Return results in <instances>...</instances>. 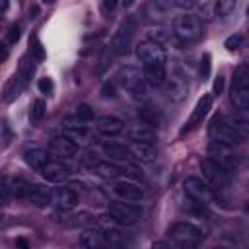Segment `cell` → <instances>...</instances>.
<instances>
[{
    "label": "cell",
    "instance_id": "6da1fadb",
    "mask_svg": "<svg viewBox=\"0 0 249 249\" xmlns=\"http://www.w3.org/2000/svg\"><path fill=\"white\" fill-rule=\"evenodd\" d=\"M117 82L121 84V88L124 91H128V95L134 101H144L146 99V82H144V76L138 68H134V66L121 68L119 74H117Z\"/></svg>",
    "mask_w": 249,
    "mask_h": 249
},
{
    "label": "cell",
    "instance_id": "7a4b0ae2",
    "mask_svg": "<svg viewBox=\"0 0 249 249\" xmlns=\"http://www.w3.org/2000/svg\"><path fill=\"white\" fill-rule=\"evenodd\" d=\"M208 136L210 140H216V142H224V144H230V146H237L243 142V136L231 123L224 121L222 117H214L212 123H210V128H208Z\"/></svg>",
    "mask_w": 249,
    "mask_h": 249
},
{
    "label": "cell",
    "instance_id": "3957f363",
    "mask_svg": "<svg viewBox=\"0 0 249 249\" xmlns=\"http://www.w3.org/2000/svg\"><path fill=\"white\" fill-rule=\"evenodd\" d=\"M167 235L179 247H195L202 239L200 230L191 222H175V224H171L169 230H167Z\"/></svg>",
    "mask_w": 249,
    "mask_h": 249
},
{
    "label": "cell",
    "instance_id": "277c9868",
    "mask_svg": "<svg viewBox=\"0 0 249 249\" xmlns=\"http://www.w3.org/2000/svg\"><path fill=\"white\" fill-rule=\"evenodd\" d=\"M173 33L175 37L181 41V43H191V41H196L202 33V25H200V19L196 16H191V14H183V16H177L173 19Z\"/></svg>",
    "mask_w": 249,
    "mask_h": 249
},
{
    "label": "cell",
    "instance_id": "5b68a950",
    "mask_svg": "<svg viewBox=\"0 0 249 249\" xmlns=\"http://www.w3.org/2000/svg\"><path fill=\"white\" fill-rule=\"evenodd\" d=\"M208 156H210V160H214L216 163H220L228 171H233L241 161L239 154L235 152V146H230V144H224V142H216V140L210 142Z\"/></svg>",
    "mask_w": 249,
    "mask_h": 249
},
{
    "label": "cell",
    "instance_id": "8992f818",
    "mask_svg": "<svg viewBox=\"0 0 249 249\" xmlns=\"http://www.w3.org/2000/svg\"><path fill=\"white\" fill-rule=\"evenodd\" d=\"M109 214L115 222H119L121 226L123 224H134L140 220L142 216V210L136 202H126V200H117L109 206Z\"/></svg>",
    "mask_w": 249,
    "mask_h": 249
},
{
    "label": "cell",
    "instance_id": "52a82bcc",
    "mask_svg": "<svg viewBox=\"0 0 249 249\" xmlns=\"http://www.w3.org/2000/svg\"><path fill=\"white\" fill-rule=\"evenodd\" d=\"M136 56L144 62V64H165L167 60V53L163 49V45L146 39L136 47Z\"/></svg>",
    "mask_w": 249,
    "mask_h": 249
},
{
    "label": "cell",
    "instance_id": "ba28073f",
    "mask_svg": "<svg viewBox=\"0 0 249 249\" xmlns=\"http://www.w3.org/2000/svg\"><path fill=\"white\" fill-rule=\"evenodd\" d=\"M200 171H202V175H204V179H206V183H208L210 187H214V189H224V187L228 185L230 171L224 169V167H222L220 163H216L214 160H210V158L202 160Z\"/></svg>",
    "mask_w": 249,
    "mask_h": 249
},
{
    "label": "cell",
    "instance_id": "9c48e42d",
    "mask_svg": "<svg viewBox=\"0 0 249 249\" xmlns=\"http://www.w3.org/2000/svg\"><path fill=\"white\" fill-rule=\"evenodd\" d=\"M183 187H185V193L191 198H195L196 202H200V204H208V202L214 200L212 187L206 181L198 179V177H187L185 183H183Z\"/></svg>",
    "mask_w": 249,
    "mask_h": 249
},
{
    "label": "cell",
    "instance_id": "30bf717a",
    "mask_svg": "<svg viewBox=\"0 0 249 249\" xmlns=\"http://www.w3.org/2000/svg\"><path fill=\"white\" fill-rule=\"evenodd\" d=\"M132 35H134V19L132 18H126L115 31L113 39H111V51L115 54H123L126 53L130 41H132Z\"/></svg>",
    "mask_w": 249,
    "mask_h": 249
},
{
    "label": "cell",
    "instance_id": "8fae6325",
    "mask_svg": "<svg viewBox=\"0 0 249 249\" xmlns=\"http://www.w3.org/2000/svg\"><path fill=\"white\" fill-rule=\"evenodd\" d=\"M111 193H113V196H115L117 200H126V202H140L142 196H144L142 187H140L138 183L126 181V179L113 183V185H111Z\"/></svg>",
    "mask_w": 249,
    "mask_h": 249
},
{
    "label": "cell",
    "instance_id": "7c38bea8",
    "mask_svg": "<svg viewBox=\"0 0 249 249\" xmlns=\"http://www.w3.org/2000/svg\"><path fill=\"white\" fill-rule=\"evenodd\" d=\"M51 202H54L56 208H60V210H72V208L78 206L80 195H78L72 187L60 185V187H56V189L53 191V200H51Z\"/></svg>",
    "mask_w": 249,
    "mask_h": 249
},
{
    "label": "cell",
    "instance_id": "4fadbf2b",
    "mask_svg": "<svg viewBox=\"0 0 249 249\" xmlns=\"http://www.w3.org/2000/svg\"><path fill=\"white\" fill-rule=\"evenodd\" d=\"M210 103H212L210 95H204V97H200V99L196 101L195 109L191 111L189 119L185 121V126L181 128V134H185V132H191L193 128H196V126L202 123V119L206 117V113H208V109H210Z\"/></svg>",
    "mask_w": 249,
    "mask_h": 249
},
{
    "label": "cell",
    "instance_id": "5bb4252c",
    "mask_svg": "<svg viewBox=\"0 0 249 249\" xmlns=\"http://www.w3.org/2000/svg\"><path fill=\"white\" fill-rule=\"evenodd\" d=\"M49 150H51L54 156H58V158H74V156L78 154L80 146H78V142H74L70 136L62 134V136H54V138L51 140Z\"/></svg>",
    "mask_w": 249,
    "mask_h": 249
},
{
    "label": "cell",
    "instance_id": "9a60e30c",
    "mask_svg": "<svg viewBox=\"0 0 249 249\" xmlns=\"http://www.w3.org/2000/svg\"><path fill=\"white\" fill-rule=\"evenodd\" d=\"M163 86H165L167 97L173 99V101H181L189 91V80L181 74H173L171 78H165Z\"/></svg>",
    "mask_w": 249,
    "mask_h": 249
},
{
    "label": "cell",
    "instance_id": "2e32d148",
    "mask_svg": "<svg viewBox=\"0 0 249 249\" xmlns=\"http://www.w3.org/2000/svg\"><path fill=\"white\" fill-rule=\"evenodd\" d=\"M124 128V123L119 119V117H111V115H105V117H99L97 119V124H95V130L101 134V136H107V138H113V136H119Z\"/></svg>",
    "mask_w": 249,
    "mask_h": 249
},
{
    "label": "cell",
    "instance_id": "e0dca14e",
    "mask_svg": "<svg viewBox=\"0 0 249 249\" xmlns=\"http://www.w3.org/2000/svg\"><path fill=\"white\" fill-rule=\"evenodd\" d=\"M41 175L51 181V183H62L68 175H70V169L62 163V161H56V160H49L43 167H41Z\"/></svg>",
    "mask_w": 249,
    "mask_h": 249
},
{
    "label": "cell",
    "instance_id": "ac0fdd59",
    "mask_svg": "<svg viewBox=\"0 0 249 249\" xmlns=\"http://www.w3.org/2000/svg\"><path fill=\"white\" fill-rule=\"evenodd\" d=\"M144 82L150 84L152 88H160L163 86L165 78H167V72H165V64H144Z\"/></svg>",
    "mask_w": 249,
    "mask_h": 249
},
{
    "label": "cell",
    "instance_id": "d6986e66",
    "mask_svg": "<svg viewBox=\"0 0 249 249\" xmlns=\"http://www.w3.org/2000/svg\"><path fill=\"white\" fill-rule=\"evenodd\" d=\"M128 138L132 142H150V144H154L156 138H158V132L152 124L142 123V124H134V126L128 128Z\"/></svg>",
    "mask_w": 249,
    "mask_h": 249
},
{
    "label": "cell",
    "instance_id": "ffe728a7",
    "mask_svg": "<svg viewBox=\"0 0 249 249\" xmlns=\"http://www.w3.org/2000/svg\"><path fill=\"white\" fill-rule=\"evenodd\" d=\"M27 198H29L35 206H47V204L53 200V189L47 187V185H41V183L29 185Z\"/></svg>",
    "mask_w": 249,
    "mask_h": 249
},
{
    "label": "cell",
    "instance_id": "44dd1931",
    "mask_svg": "<svg viewBox=\"0 0 249 249\" xmlns=\"http://www.w3.org/2000/svg\"><path fill=\"white\" fill-rule=\"evenodd\" d=\"M64 134L66 136H70L74 142H84V140H88L89 138V128H88V124L86 123H80V121H76V123H72L70 119L64 123Z\"/></svg>",
    "mask_w": 249,
    "mask_h": 249
},
{
    "label": "cell",
    "instance_id": "7402d4cb",
    "mask_svg": "<svg viewBox=\"0 0 249 249\" xmlns=\"http://www.w3.org/2000/svg\"><path fill=\"white\" fill-rule=\"evenodd\" d=\"M128 152H130L138 161H144V163H150V161H154V158H156V148H154V144H150V142H132Z\"/></svg>",
    "mask_w": 249,
    "mask_h": 249
},
{
    "label": "cell",
    "instance_id": "603a6c76",
    "mask_svg": "<svg viewBox=\"0 0 249 249\" xmlns=\"http://www.w3.org/2000/svg\"><path fill=\"white\" fill-rule=\"evenodd\" d=\"M80 245L82 247H89V249H97V247H105L109 245L107 235L99 230H86L80 237Z\"/></svg>",
    "mask_w": 249,
    "mask_h": 249
},
{
    "label": "cell",
    "instance_id": "cb8c5ba5",
    "mask_svg": "<svg viewBox=\"0 0 249 249\" xmlns=\"http://www.w3.org/2000/svg\"><path fill=\"white\" fill-rule=\"evenodd\" d=\"M23 160H25V163H27L31 169L41 171V167H43L51 158H49V154H47L45 150H41V148H31V150H25Z\"/></svg>",
    "mask_w": 249,
    "mask_h": 249
},
{
    "label": "cell",
    "instance_id": "d4e9b609",
    "mask_svg": "<svg viewBox=\"0 0 249 249\" xmlns=\"http://www.w3.org/2000/svg\"><path fill=\"white\" fill-rule=\"evenodd\" d=\"M230 99L233 103L235 109L239 111H245L249 107V86H231V91H230Z\"/></svg>",
    "mask_w": 249,
    "mask_h": 249
},
{
    "label": "cell",
    "instance_id": "484cf974",
    "mask_svg": "<svg viewBox=\"0 0 249 249\" xmlns=\"http://www.w3.org/2000/svg\"><path fill=\"white\" fill-rule=\"evenodd\" d=\"M23 86H25V82H23V78H21L19 74H18V76H12V78L8 80V84L4 86V95H2V99H4L6 103L14 101V99L21 93Z\"/></svg>",
    "mask_w": 249,
    "mask_h": 249
},
{
    "label": "cell",
    "instance_id": "4316f807",
    "mask_svg": "<svg viewBox=\"0 0 249 249\" xmlns=\"http://www.w3.org/2000/svg\"><path fill=\"white\" fill-rule=\"evenodd\" d=\"M95 171H97V175L103 177V179H117V177H121V175L124 173L123 167H121L119 163H115L113 160H111V161H97V163H95Z\"/></svg>",
    "mask_w": 249,
    "mask_h": 249
},
{
    "label": "cell",
    "instance_id": "83f0119b",
    "mask_svg": "<svg viewBox=\"0 0 249 249\" xmlns=\"http://www.w3.org/2000/svg\"><path fill=\"white\" fill-rule=\"evenodd\" d=\"M27 193H29V183L25 179H12L10 181V195L14 198H27Z\"/></svg>",
    "mask_w": 249,
    "mask_h": 249
},
{
    "label": "cell",
    "instance_id": "f1b7e54d",
    "mask_svg": "<svg viewBox=\"0 0 249 249\" xmlns=\"http://www.w3.org/2000/svg\"><path fill=\"white\" fill-rule=\"evenodd\" d=\"M103 152L109 156V160H113V161H126V148L124 146H119V144H105L103 146Z\"/></svg>",
    "mask_w": 249,
    "mask_h": 249
},
{
    "label": "cell",
    "instance_id": "f546056e",
    "mask_svg": "<svg viewBox=\"0 0 249 249\" xmlns=\"http://www.w3.org/2000/svg\"><path fill=\"white\" fill-rule=\"evenodd\" d=\"M233 84L235 86H249V66L247 64H239L233 70Z\"/></svg>",
    "mask_w": 249,
    "mask_h": 249
},
{
    "label": "cell",
    "instance_id": "4dcf8cb0",
    "mask_svg": "<svg viewBox=\"0 0 249 249\" xmlns=\"http://www.w3.org/2000/svg\"><path fill=\"white\" fill-rule=\"evenodd\" d=\"M93 119V109L86 103L78 105L76 111H74V121H80V123H89Z\"/></svg>",
    "mask_w": 249,
    "mask_h": 249
},
{
    "label": "cell",
    "instance_id": "1f68e13d",
    "mask_svg": "<svg viewBox=\"0 0 249 249\" xmlns=\"http://www.w3.org/2000/svg\"><path fill=\"white\" fill-rule=\"evenodd\" d=\"M235 8V0H218L216 2V16L224 18V16H230Z\"/></svg>",
    "mask_w": 249,
    "mask_h": 249
},
{
    "label": "cell",
    "instance_id": "d6a6232c",
    "mask_svg": "<svg viewBox=\"0 0 249 249\" xmlns=\"http://www.w3.org/2000/svg\"><path fill=\"white\" fill-rule=\"evenodd\" d=\"M140 119L146 123V124H158L160 123V117H158V113L152 109V107H142L140 109Z\"/></svg>",
    "mask_w": 249,
    "mask_h": 249
},
{
    "label": "cell",
    "instance_id": "836d02e7",
    "mask_svg": "<svg viewBox=\"0 0 249 249\" xmlns=\"http://www.w3.org/2000/svg\"><path fill=\"white\" fill-rule=\"evenodd\" d=\"M43 115H45V101L43 99H35L33 101V105H31V111H29V117H31V121H41L43 119Z\"/></svg>",
    "mask_w": 249,
    "mask_h": 249
},
{
    "label": "cell",
    "instance_id": "e575fe53",
    "mask_svg": "<svg viewBox=\"0 0 249 249\" xmlns=\"http://www.w3.org/2000/svg\"><path fill=\"white\" fill-rule=\"evenodd\" d=\"M241 45H243V35H241V33L230 35V37L226 39V43H224V47H226L228 51H237V49H241Z\"/></svg>",
    "mask_w": 249,
    "mask_h": 249
},
{
    "label": "cell",
    "instance_id": "d590c367",
    "mask_svg": "<svg viewBox=\"0 0 249 249\" xmlns=\"http://www.w3.org/2000/svg\"><path fill=\"white\" fill-rule=\"evenodd\" d=\"M148 37L152 39V41H156V43H160V45H165L171 37H169V33L165 31V29H152L150 33H148Z\"/></svg>",
    "mask_w": 249,
    "mask_h": 249
},
{
    "label": "cell",
    "instance_id": "8d00e7d4",
    "mask_svg": "<svg viewBox=\"0 0 249 249\" xmlns=\"http://www.w3.org/2000/svg\"><path fill=\"white\" fill-rule=\"evenodd\" d=\"M33 70H35V66H33V60H29V58H23L21 60V72H19V76L23 78V82L27 84V80L33 76Z\"/></svg>",
    "mask_w": 249,
    "mask_h": 249
},
{
    "label": "cell",
    "instance_id": "74e56055",
    "mask_svg": "<svg viewBox=\"0 0 249 249\" xmlns=\"http://www.w3.org/2000/svg\"><path fill=\"white\" fill-rule=\"evenodd\" d=\"M210 54L208 53H204L202 54V58H200V78L202 80H208V76H210Z\"/></svg>",
    "mask_w": 249,
    "mask_h": 249
},
{
    "label": "cell",
    "instance_id": "f35d334b",
    "mask_svg": "<svg viewBox=\"0 0 249 249\" xmlns=\"http://www.w3.org/2000/svg\"><path fill=\"white\" fill-rule=\"evenodd\" d=\"M10 196H12L10 195V181L6 177H0V204L8 202Z\"/></svg>",
    "mask_w": 249,
    "mask_h": 249
},
{
    "label": "cell",
    "instance_id": "ab89813d",
    "mask_svg": "<svg viewBox=\"0 0 249 249\" xmlns=\"http://www.w3.org/2000/svg\"><path fill=\"white\" fill-rule=\"evenodd\" d=\"M31 43H33V47H31V53H33V56H35L37 60H43V58H45V51H43V45L39 43V39H37V37H35Z\"/></svg>",
    "mask_w": 249,
    "mask_h": 249
},
{
    "label": "cell",
    "instance_id": "60d3db41",
    "mask_svg": "<svg viewBox=\"0 0 249 249\" xmlns=\"http://www.w3.org/2000/svg\"><path fill=\"white\" fill-rule=\"evenodd\" d=\"M39 91L45 93V95L53 93V80L51 78H41L39 80Z\"/></svg>",
    "mask_w": 249,
    "mask_h": 249
},
{
    "label": "cell",
    "instance_id": "b9f144b4",
    "mask_svg": "<svg viewBox=\"0 0 249 249\" xmlns=\"http://www.w3.org/2000/svg\"><path fill=\"white\" fill-rule=\"evenodd\" d=\"M19 39V27L18 25H12L10 27V33H8V43H16Z\"/></svg>",
    "mask_w": 249,
    "mask_h": 249
},
{
    "label": "cell",
    "instance_id": "7bdbcfd3",
    "mask_svg": "<svg viewBox=\"0 0 249 249\" xmlns=\"http://www.w3.org/2000/svg\"><path fill=\"white\" fill-rule=\"evenodd\" d=\"M0 132H4V136H0V140H2L4 144H8V142H10V138H12V132H10V128H8V124H6V123H2V124H0Z\"/></svg>",
    "mask_w": 249,
    "mask_h": 249
},
{
    "label": "cell",
    "instance_id": "ee69618b",
    "mask_svg": "<svg viewBox=\"0 0 249 249\" xmlns=\"http://www.w3.org/2000/svg\"><path fill=\"white\" fill-rule=\"evenodd\" d=\"M173 2H175V6L181 8V10H189V8H193V6L196 4V0H173Z\"/></svg>",
    "mask_w": 249,
    "mask_h": 249
},
{
    "label": "cell",
    "instance_id": "f6af8a7d",
    "mask_svg": "<svg viewBox=\"0 0 249 249\" xmlns=\"http://www.w3.org/2000/svg\"><path fill=\"white\" fill-rule=\"evenodd\" d=\"M222 89H224V78H222V76H218V78H216V82H214L212 93H214V95H220V93H222Z\"/></svg>",
    "mask_w": 249,
    "mask_h": 249
},
{
    "label": "cell",
    "instance_id": "bcb514c9",
    "mask_svg": "<svg viewBox=\"0 0 249 249\" xmlns=\"http://www.w3.org/2000/svg\"><path fill=\"white\" fill-rule=\"evenodd\" d=\"M101 91H103V95H105V97H115V89H113V84H105Z\"/></svg>",
    "mask_w": 249,
    "mask_h": 249
},
{
    "label": "cell",
    "instance_id": "7dc6e473",
    "mask_svg": "<svg viewBox=\"0 0 249 249\" xmlns=\"http://www.w3.org/2000/svg\"><path fill=\"white\" fill-rule=\"evenodd\" d=\"M117 4H119V0H103V10H115L117 8Z\"/></svg>",
    "mask_w": 249,
    "mask_h": 249
},
{
    "label": "cell",
    "instance_id": "c3c4849f",
    "mask_svg": "<svg viewBox=\"0 0 249 249\" xmlns=\"http://www.w3.org/2000/svg\"><path fill=\"white\" fill-rule=\"evenodd\" d=\"M8 58V47L4 43H0V62H4Z\"/></svg>",
    "mask_w": 249,
    "mask_h": 249
},
{
    "label": "cell",
    "instance_id": "681fc988",
    "mask_svg": "<svg viewBox=\"0 0 249 249\" xmlns=\"http://www.w3.org/2000/svg\"><path fill=\"white\" fill-rule=\"evenodd\" d=\"M152 2H154V4H156V6H158V8H161V10H163V12H165V10H167V6H169V2H171V0H152Z\"/></svg>",
    "mask_w": 249,
    "mask_h": 249
},
{
    "label": "cell",
    "instance_id": "f907efd6",
    "mask_svg": "<svg viewBox=\"0 0 249 249\" xmlns=\"http://www.w3.org/2000/svg\"><path fill=\"white\" fill-rule=\"evenodd\" d=\"M8 8V0H0V12H4Z\"/></svg>",
    "mask_w": 249,
    "mask_h": 249
},
{
    "label": "cell",
    "instance_id": "816d5d0a",
    "mask_svg": "<svg viewBox=\"0 0 249 249\" xmlns=\"http://www.w3.org/2000/svg\"><path fill=\"white\" fill-rule=\"evenodd\" d=\"M43 2H45V4H53L54 0H43Z\"/></svg>",
    "mask_w": 249,
    "mask_h": 249
}]
</instances>
